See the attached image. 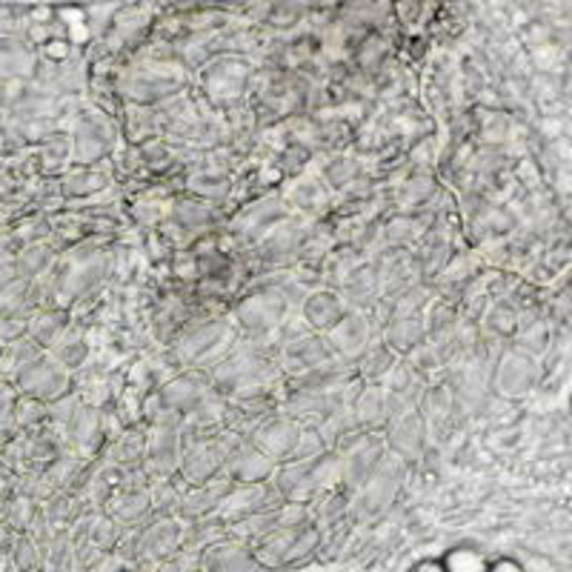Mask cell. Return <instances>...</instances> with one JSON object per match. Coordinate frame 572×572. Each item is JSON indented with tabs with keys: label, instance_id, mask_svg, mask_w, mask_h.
<instances>
[{
	"label": "cell",
	"instance_id": "cell-1",
	"mask_svg": "<svg viewBox=\"0 0 572 572\" xmlns=\"http://www.w3.org/2000/svg\"><path fill=\"white\" fill-rule=\"evenodd\" d=\"M444 572H487V558L481 556L478 549L458 547L444 558Z\"/></svg>",
	"mask_w": 572,
	"mask_h": 572
},
{
	"label": "cell",
	"instance_id": "cell-2",
	"mask_svg": "<svg viewBox=\"0 0 572 572\" xmlns=\"http://www.w3.org/2000/svg\"><path fill=\"white\" fill-rule=\"evenodd\" d=\"M487 572H521V567L515 564V561H510V558H503V561H498V564L487 567Z\"/></svg>",
	"mask_w": 572,
	"mask_h": 572
},
{
	"label": "cell",
	"instance_id": "cell-3",
	"mask_svg": "<svg viewBox=\"0 0 572 572\" xmlns=\"http://www.w3.org/2000/svg\"><path fill=\"white\" fill-rule=\"evenodd\" d=\"M412 572H444V567L438 561H424V564H418Z\"/></svg>",
	"mask_w": 572,
	"mask_h": 572
}]
</instances>
